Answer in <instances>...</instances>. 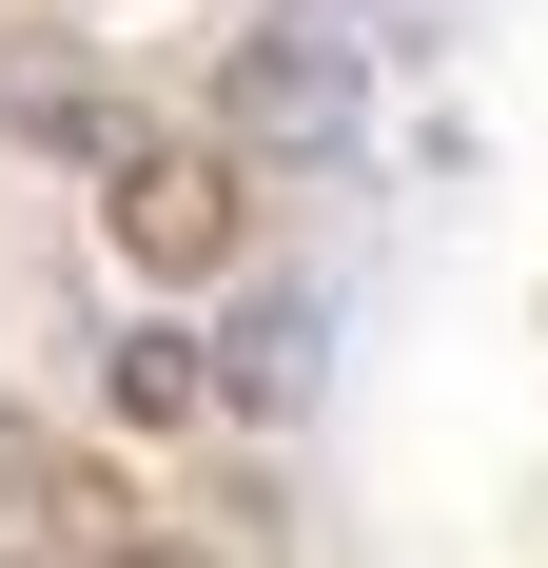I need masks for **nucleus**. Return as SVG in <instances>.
Instances as JSON below:
<instances>
[{
  "label": "nucleus",
  "instance_id": "nucleus-5",
  "mask_svg": "<svg viewBox=\"0 0 548 568\" xmlns=\"http://www.w3.org/2000/svg\"><path fill=\"white\" fill-rule=\"evenodd\" d=\"M99 393L138 412V432H176V412H216V334H176V314H138V334L99 353Z\"/></svg>",
  "mask_w": 548,
  "mask_h": 568
},
{
  "label": "nucleus",
  "instance_id": "nucleus-1",
  "mask_svg": "<svg viewBox=\"0 0 548 568\" xmlns=\"http://www.w3.org/2000/svg\"><path fill=\"white\" fill-rule=\"evenodd\" d=\"M216 118L255 158H353V118H373V40L333 20V0H274L255 40L216 59Z\"/></svg>",
  "mask_w": 548,
  "mask_h": 568
},
{
  "label": "nucleus",
  "instance_id": "nucleus-2",
  "mask_svg": "<svg viewBox=\"0 0 548 568\" xmlns=\"http://www.w3.org/2000/svg\"><path fill=\"white\" fill-rule=\"evenodd\" d=\"M99 235H118L158 294H196V275H235L255 196H235V158H216V138H118V158H99Z\"/></svg>",
  "mask_w": 548,
  "mask_h": 568
},
{
  "label": "nucleus",
  "instance_id": "nucleus-3",
  "mask_svg": "<svg viewBox=\"0 0 548 568\" xmlns=\"http://www.w3.org/2000/svg\"><path fill=\"white\" fill-rule=\"evenodd\" d=\"M314 373H333V334H314V294H235V334H216V412H314Z\"/></svg>",
  "mask_w": 548,
  "mask_h": 568
},
{
  "label": "nucleus",
  "instance_id": "nucleus-6",
  "mask_svg": "<svg viewBox=\"0 0 548 568\" xmlns=\"http://www.w3.org/2000/svg\"><path fill=\"white\" fill-rule=\"evenodd\" d=\"M99 568H216V549H158V529H99Z\"/></svg>",
  "mask_w": 548,
  "mask_h": 568
},
{
  "label": "nucleus",
  "instance_id": "nucleus-4",
  "mask_svg": "<svg viewBox=\"0 0 548 568\" xmlns=\"http://www.w3.org/2000/svg\"><path fill=\"white\" fill-rule=\"evenodd\" d=\"M0 138H40V158H118V138H138V118L99 99V59H0Z\"/></svg>",
  "mask_w": 548,
  "mask_h": 568
}]
</instances>
